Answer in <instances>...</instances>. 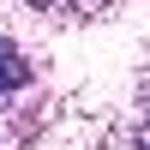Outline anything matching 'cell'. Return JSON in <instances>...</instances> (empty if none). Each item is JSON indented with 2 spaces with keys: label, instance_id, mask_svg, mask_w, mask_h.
Instances as JSON below:
<instances>
[{
  "label": "cell",
  "instance_id": "4",
  "mask_svg": "<svg viewBox=\"0 0 150 150\" xmlns=\"http://www.w3.org/2000/svg\"><path fill=\"white\" fill-rule=\"evenodd\" d=\"M138 102H144V114H150V72L138 78Z\"/></svg>",
  "mask_w": 150,
  "mask_h": 150
},
{
  "label": "cell",
  "instance_id": "3",
  "mask_svg": "<svg viewBox=\"0 0 150 150\" xmlns=\"http://www.w3.org/2000/svg\"><path fill=\"white\" fill-rule=\"evenodd\" d=\"M24 6H36V12H66V18H72V0H24Z\"/></svg>",
  "mask_w": 150,
  "mask_h": 150
},
{
  "label": "cell",
  "instance_id": "1",
  "mask_svg": "<svg viewBox=\"0 0 150 150\" xmlns=\"http://www.w3.org/2000/svg\"><path fill=\"white\" fill-rule=\"evenodd\" d=\"M24 84H30V66H24V54L12 42H0V108L12 102V96L24 90Z\"/></svg>",
  "mask_w": 150,
  "mask_h": 150
},
{
  "label": "cell",
  "instance_id": "2",
  "mask_svg": "<svg viewBox=\"0 0 150 150\" xmlns=\"http://www.w3.org/2000/svg\"><path fill=\"white\" fill-rule=\"evenodd\" d=\"M108 150H150V120H138V126H120L114 138H108Z\"/></svg>",
  "mask_w": 150,
  "mask_h": 150
}]
</instances>
